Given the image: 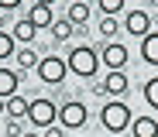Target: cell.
I'll return each instance as SVG.
<instances>
[{
  "label": "cell",
  "mask_w": 158,
  "mask_h": 137,
  "mask_svg": "<svg viewBox=\"0 0 158 137\" xmlns=\"http://www.w3.org/2000/svg\"><path fill=\"white\" fill-rule=\"evenodd\" d=\"M38 58H41V55H38L31 45H21V48L14 51V65H17V72H28V69H35V65H38Z\"/></svg>",
  "instance_id": "11"
},
{
  "label": "cell",
  "mask_w": 158,
  "mask_h": 137,
  "mask_svg": "<svg viewBox=\"0 0 158 137\" xmlns=\"http://www.w3.org/2000/svg\"><path fill=\"white\" fill-rule=\"evenodd\" d=\"M14 51H17V41H14L7 31H0V62H4V58H14Z\"/></svg>",
  "instance_id": "19"
},
{
  "label": "cell",
  "mask_w": 158,
  "mask_h": 137,
  "mask_svg": "<svg viewBox=\"0 0 158 137\" xmlns=\"http://www.w3.org/2000/svg\"><path fill=\"white\" fill-rule=\"evenodd\" d=\"M28 21L35 24V27H52V7H45V4H35L31 10H28Z\"/></svg>",
  "instance_id": "16"
},
{
  "label": "cell",
  "mask_w": 158,
  "mask_h": 137,
  "mask_svg": "<svg viewBox=\"0 0 158 137\" xmlns=\"http://www.w3.org/2000/svg\"><path fill=\"white\" fill-rule=\"evenodd\" d=\"M89 4H86V0H72V4H69V14H65V21L76 27V31H83V24L89 21Z\"/></svg>",
  "instance_id": "9"
},
{
  "label": "cell",
  "mask_w": 158,
  "mask_h": 137,
  "mask_svg": "<svg viewBox=\"0 0 158 137\" xmlns=\"http://www.w3.org/2000/svg\"><path fill=\"white\" fill-rule=\"evenodd\" d=\"M96 31H100V38H103V41H114V34L120 31V24H117V17H103Z\"/></svg>",
  "instance_id": "18"
},
{
  "label": "cell",
  "mask_w": 158,
  "mask_h": 137,
  "mask_svg": "<svg viewBox=\"0 0 158 137\" xmlns=\"http://www.w3.org/2000/svg\"><path fill=\"white\" fill-rule=\"evenodd\" d=\"M35 72H38V79L45 82V86H62L65 75H69V65H65L62 55H41Z\"/></svg>",
  "instance_id": "3"
},
{
  "label": "cell",
  "mask_w": 158,
  "mask_h": 137,
  "mask_svg": "<svg viewBox=\"0 0 158 137\" xmlns=\"http://www.w3.org/2000/svg\"><path fill=\"white\" fill-rule=\"evenodd\" d=\"M28 106H31V99H24L21 93H14L7 99V117L10 120H24V117H28Z\"/></svg>",
  "instance_id": "15"
},
{
  "label": "cell",
  "mask_w": 158,
  "mask_h": 137,
  "mask_svg": "<svg viewBox=\"0 0 158 137\" xmlns=\"http://www.w3.org/2000/svg\"><path fill=\"white\" fill-rule=\"evenodd\" d=\"M141 58L148 65H158V31H151V34L141 38Z\"/></svg>",
  "instance_id": "14"
},
{
  "label": "cell",
  "mask_w": 158,
  "mask_h": 137,
  "mask_svg": "<svg viewBox=\"0 0 158 137\" xmlns=\"http://www.w3.org/2000/svg\"><path fill=\"white\" fill-rule=\"evenodd\" d=\"M131 130H134V137H158V120L155 117H134L131 120Z\"/></svg>",
  "instance_id": "12"
},
{
  "label": "cell",
  "mask_w": 158,
  "mask_h": 137,
  "mask_svg": "<svg viewBox=\"0 0 158 137\" xmlns=\"http://www.w3.org/2000/svg\"><path fill=\"white\" fill-rule=\"evenodd\" d=\"M28 123H31V127H52V123H59V106L52 103V99H45V96L31 99V106H28Z\"/></svg>",
  "instance_id": "4"
},
{
  "label": "cell",
  "mask_w": 158,
  "mask_h": 137,
  "mask_svg": "<svg viewBox=\"0 0 158 137\" xmlns=\"http://www.w3.org/2000/svg\"><path fill=\"white\" fill-rule=\"evenodd\" d=\"M131 58V51L120 45V41H103L100 48V65H107V72H120Z\"/></svg>",
  "instance_id": "5"
},
{
  "label": "cell",
  "mask_w": 158,
  "mask_h": 137,
  "mask_svg": "<svg viewBox=\"0 0 158 137\" xmlns=\"http://www.w3.org/2000/svg\"><path fill=\"white\" fill-rule=\"evenodd\" d=\"M96 7L103 10V17H117L124 10V0H96Z\"/></svg>",
  "instance_id": "21"
},
{
  "label": "cell",
  "mask_w": 158,
  "mask_h": 137,
  "mask_svg": "<svg viewBox=\"0 0 158 137\" xmlns=\"http://www.w3.org/2000/svg\"><path fill=\"white\" fill-rule=\"evenodd\" d=\"M72 31H76V27H72L65 17H62V21H52V38H55V41H69Z\"/></svg>",
  "instance_id": "17"
},
{
  "label": "cell",
  "mask_w": 158,
  "mask_h": 137,
  "mask_svg": "<svg viewBox=\"0 0 158 137\" xmlns=\"http://www.w3.org/2000/svg\"><path fill=\"white\" fill-rule=\"evenodd\" d=\"M41 137H65V127H62V123H52V127H45Z\"/></svg>",
  "instance_id": "23"
},
{
  "label": "cell",
  "mask_w": 158,
  "mask_h": 137,
  "mask_svg": "<svg viewBox=\"0 0 158 137\" xmlns=\"http://www.w3.org/2000/svg\"><path fill=\"white\" fill-rule=\"evenodd\" d=\"M21 137H41V134H35V130H24V134H21Z\"/></svg>",
  "instance_id": "25"
},
{
  "label": "cell",
  "mask_w": 158,
  "mask_h": 137,
  "mask_svg": "<svg viewBox=\"0 0 158 137\" xmlns=\"http://www.w3.org/2000/svg\"><path fill=\"white\" fill-rule=\"evenodd\" d=\"M131 106L124 103V99H107L103 103V110H100V123H103V130H110V134H124V130H131Z\"/></svg>",
  "instance_id": "2"
},
{
  "label": "cell",
  "mask_w": 158,
  "mask_h": 137,
  "mask_svg": "<svg viewBox=\"0 0 158 137\" xmlns=\"http://www.w3.org/2000/svg\"><path fill=\"white\" fill-rule=\"evenodd\" d=\"M100 96H124L127 89H131V79H127V72L120 69V72H107V79L103 82H96L93 86Z\"/></svg>",
  "instance_id": "7"
},
{
  "label": "cell",
  "mask_w": 158,
  "mask_h": 137,
  "mask_svg": "<svg viewBox=\"0 0 158 137\" xmlns=\"http://www.w3.org/2000/svg\"><path fill=\"white\" fill-rule=\"evenodd\" d=\"M21 89V72L14 69H0V99H10Z\"/></svg>",
  "instance_id": "10"
},
{
  "label": "cell",
  "mask_w": 158,
  "mask_h": 137,
  "mask_svg": "<svg viewBox=\"0 0 158 137\" xmlns=\"http://www.w3.org/2000/svg\"><path fill=\"white\" fill-rule=\"evenodd\" d=\"M24 134V120H7V137H21Z\"/></svg>",
  "instance_id": "22"
},
{
  "label": "cell",
  "mask_w": 158,
  "mask_h": 137,
  "mask_svg": "<svg viewBox=\"0 0 158 137\" xmlns=\"http://www.w3.org/2000/svg\"><path fill=\"white\" fill-rule=\"evenodd\" d=\"M124 31H127L131 38L151 34V14H148V10H131V14L124 17Z\"/></svg>",
  "instance_id": "8"
},
{
  "label": "cell",
  "mask_w": 158,
  "mask_h": 137,
  "mask_svg": "<svg viewBox=\"0 0 158 137\" xmlns=\"http://www.w3.org/2000/svg\"><path fill=\"white\" fill-rule=\"evenodd\" d=\"M65 65H69V72L79 75V79H93V75L100 72V51L89 48V45H76V48H69V55H65Z\"/></svg>",
  "instance_id": "1"
},
{
  "label": "cell",
  "mask_w": 158,
  "mask_h": 137,
  "mask_svg": "<svg viewBox=\"0 0 158 137\" xmlns=\"http://www.w3.org/2000/svg\"><path fill=\"white\" fill-rule=\"evenodd\" d=\"M144 103H148L151 110H158V75L144 82Z\"/></svg>",
  "instance_id": "20"
},
{
  "label": "cell",
  "mask_w": 158,
  "mask_h": 137,
  "mask_svg": "<svg viewBox=\"0 0 158 137\" xmlns=\"http://www.w3.org/2000/svg\"><path fill=\"white\" fill-rule=\"evenodd\" d=\"M86 106L83 103H79V99H69L65 106H59V123L65 127V130H79V127H83L86 123Z\"/></svg>",
  "instance_id": "6"
},
{
  "label": "cell",
  "mask_w": 158,
  "mask_h": 137,
  "mask_svg": "<svg viewBox=\"0 0 158 137\" xmlns=\"http://www.w3.org/2000/svg\"><path fill=\"white\" fill-rule=\"evenodd\" d=\"M0 113H7V99H0Z\"/></svg>",
  "instance_id": "27"
},
{
  "label": "cell",
  "mask_w": 158,
  "mask_h": 137,
  "mask_svg": "<svg viewBox=\"0 0 158 137\" xmlns=\"http://www.w3.org/2000/svg\"><path fill=\"white\" fill-rule=\"evenodd\" d=\"M35 34H38V27H35L28 17L17 21V24H14V31H10V38H14L17 45H31V41H35Z\"/></svg>",
  "instance_id": "13"
},
{
  "label": "cell",
  "mask_w": 158,
  "mask_h": 137,
  "mask_svg": "<svg viewBox=\"0 0 158 137\" xmlns=\"http://www.w3.org/2000/svg\"><path fill=\"white\" fill-rule=\"evenodd\" d=\"M35 4H45V7H52V4H55V0H35Z\"/></svg>",
  "instance_id": "26"
},
{
  "label": "cell",
  "mask_w": 158,
  "mask_h": 137,
  "mask_svg": "<svg viewBox=\"0 0 158 137\" xmlns=\"http://www.w3.org/2000/svg\"><path fill=\"white\" fill-rule=\"evenodd\" d=\"M14 7H21V0H0V10H14Z\"/></svg>",
  "instance_id": "24"
}]
</instances>
